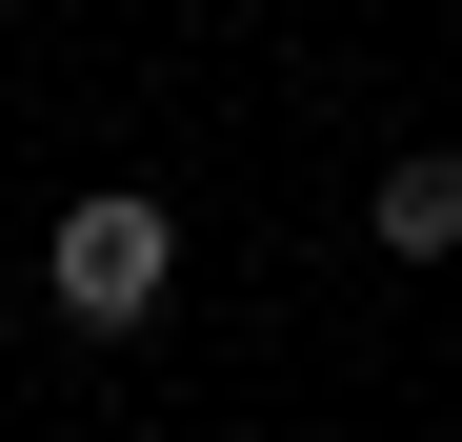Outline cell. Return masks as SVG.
Returning a JSON list of instances; mask_svg holds the SVG:
<instances>
[{"label":"cell","mask_w":462,"mask_h":442,"mask_svg":"<svg viewBox=\"0 0 462 442\" xmlns=\"http://www.w3.org/2000/svg\"><path fill=\"white\" fill-rule=\"evenodd\" d=\"M362 242L422 262V281H462V141H402V161L362 181Z\"/></svg>","instance_id":"2"},{"label":"cell","mask_w":462,"mask_h":442,"mask_svg":"<svg viewBox=\"0 0 462 442\" xmlns=\"http://www.w3.org/2000/svg\"><path fill=\"white\" fill-rule=\"evenodd\" d=\"M41 302L81 322V342H141V322L181 302V201H162V181H81L60 242H41Z\"/></svg>","instance_id":"1"}]
</instances>
